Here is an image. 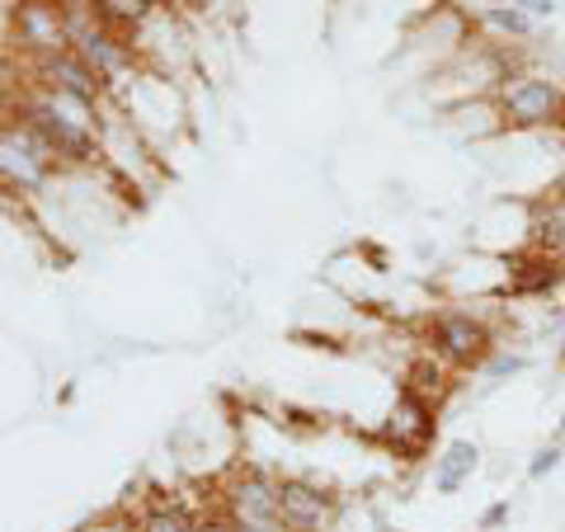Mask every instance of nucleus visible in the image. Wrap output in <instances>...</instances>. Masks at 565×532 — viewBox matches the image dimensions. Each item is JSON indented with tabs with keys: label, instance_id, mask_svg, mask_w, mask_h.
<instances>
[{
	"label": "nucleus",
	"instance_id": "14",
	"mask_svg": "<svg viewBox=\"0 0 565 532\" xmlns=\"http://www.w3.org/2000/svg\"><path fill=\"white\" fill-rule=\"evenodd\" d=\"M95 10H99V20L118 29V33H141L151 20H156V10H161V0H95Z\"/></svg>",
	"mask_w": 565,
	"mask_h": 532
},
{
	"label": "nucleus",
	"instance_id": "6",
	"mask_svg": "<svg viewBox=\"0 0 565 532\" xmlns=\"http://www.w3.org/2000/svg\"><path fill=\"white\" fill-rule=\"evenodd\" d=\"M429 349H434L448 368H471V363L486 359V349H490V326L481 321V316L462 311V307L438 311L434 321H429Z\"/></svg>",
	"mask_w": 565,
	"mask_h": 532
},
{
	"label": "nucleus",
	"instance_id": "15",
	"mask_svg": "<svg viewBox=\"0 0 565 532\" xmlns=\"http://www.w3.org/2000/svg\"><path fill=\"white\" fill-rule=\"evenodd\" d=\"M481 20H486L490 29H500L504 39H527V33H533V14L519 10V6H486Z\"/></svg>",
	"mask_w": 565,
	"mask_h": 532
},
{
	"label": "nucleus",
	"instance_id": "7",
	"mask_svg": "<svg viewBox=\"0 0 565 532\" xmlns=\"http://www.w3.org/2000/svg\"><path fill=\"white\" fill-rule=\"evenodd\" d=\"M434 411H438V405L419 401L415 392H401L396 405L382 419V438L392 443L401 457H424V453H429V443H434V429H438Z\"/></svg>",
	"mask_w": 565,
	"mask_h": 532
},
{
	"label": "nucleus",
	"instance_id": "20",
	"mask_svg": "<svg viewBox=\"0 0 565 532\" xmlns=\"http://www.w3.org/2000/svg\"><path fill=\"white\" fill-rule=\"evenodd\" d=\"M561 193H565V184H561Z\"/></svg>",
	"mask_w": 565,
	"mask_h": 532
},
{
	"label": "nucleus",
	"instance_id": "11",
	"mask_svg": "<svg viewBox=\"0 0 565 532\" xmlns=\"http://www.w3.org/2000/svg\"><path fill=\"white\" fill-rule=\"evenodd\" d=\"M203 528H207L203 513H193L184 500H170V494L151 500L137 513V532H203Z\"/></svg>",
	"mask_w": 565,
	"mask_h": 532
},
{
	"label": "nucleus",
	"instance_id": "4",
	"mask_svg": "<svg viewBox=\"0 0 565 532\" xmlns=\"http://www.w3.org/2000/svg\"><path fill=\"white\" fill-rule=\"evenodd\" d=\"M10 33L33 62L71 52V20L62 0H14L10 10Z\"/></svg>",
	"mask_w": 565,
	"mask_h": 532
},
{
	"label": "nucleus",
	"instance_id": "10",
	"mask_svg": "<svg viewBox=\"0 0 565 532\" xmlns=\"http://www.w3.org/2000/svg\"><path fill=\"white\" fill-rule=\"evenodd\" d=\"M561 278H565V264L546 259V255H537V251L509 264V292H519V297H542V292H552Z\"/></svg>",
	"mask_w": 565,
	"mask_h": 532
},
{
	"label": "nucleus",
	"instance_id": "2",
	"mask_svg": "<svg viewBox=\"0 0 565 532\" xmlns=\"http://www.w3.org/2000/svg\"><path fill=\"white\" fill-rule=\"evenodd\" d=\"M57 156L43 147V137L29 128L20 118H6V128H0V180H6V193H43L52 184V174H57Z\"/></svg>",
	"mask_w": 565,
	"mask_h": 532
},
{
	"label": "nucleus",
	"instance_id": "9",
	"mask_svg": "<svg viewBox=\"0 0 565 532\" xmlns=\"http://www.w3.org/2000/svg\"><path fill=\"white\" fill-rule=\"evenodd\" d=\"M476 467H481V448H476V443H467V438L448 443V448L434 457V490L457 494L476 476Z\"/></svg>",
	"mask_w": 565,
	"mask_h": 532
},
{
	"label": "nucleus",
	"instance_id": "18",
	"mask_svg": "<svg viewBox=\"0 0 565 532\" xmlns=\"http://www.w3.org/2000/svg\"><path fill=\"white\" fill-rule=\"evenodd\" d=\"M519 368H523L519 353H500V359L490 363V377H504V372H519Z\"/></svg>",
	"mask_w": 565,
	"mask_h": 532
},
{
	"label": "nucleus",
	"instance_id": "13",
	"mask_svg": "<svg viewBox=\"0 0 565 532\" xmlns=\"http://www.w3.org/2000/svg\"><path fill=\"white\" fill-rule=\"evenodd\" d=\"M448 386H452V372H448V363L438 359V353L429 349L424 359L405 372V392H415L419 401H429V405H438L448 396Z\"/></svg>",
	"mask_w": 565,
	"mask_h": 532
},
{
	"label": "nucleus",
	"instance_id": "3",
	"mask_svg": "<svg viewBox=\"0 0 565 532\" xmlns=\"http://www.w3.org/2000/svg\"><path fill=\"white\" fill-rule=\"evenodd\" d=\"M217 509L226 519H241L264 532H288L282 528V509H278V481L259 467H236L226 476V486L217 494Z\"/></svg>",
	"mask_w": 565,
	"mask_h": 532
},
{
	"label": "nucleus",
	"instance_id": "1",
	"mask_svg": "<svg viewBox=\"0 0 565 532\" xmlns=\"http://www.w3.org/2000/svg\"><path fill=\"white\" fill-rule=\"evenodd\" d=\"M504 128L514 132H542V128H561L565 123V91L561 81L537 76V71H509L504 85L494 91Z\"/></svg>",
	"mask_w": 565,
	"mask_h": 532
},
{
	"label": "nucleus",
	"instance_id": "12",
	"mask_svg": "<svg viewBox=\"0 0 565 532\" xmlns=\"http://www.w3.org/2000/svg\"><path fill=\"white\" fill-rule=\"evenodd\" d=\"M533 251L565 264V193L537 203V212H533Z\"/></svg>",
	"mask_w": 565,
	"mask_h": 532
},
{
	"label": "nucleus",
	"instance_id": "17",
	"mask_svg": "<svg viewBox=\"0 0 565 532\" xmlns=\"http://www.w3.org/2000/svg\"><path fill=\"white\" fill-rule=\"evenodd\" d=\"M504 519H509V500H494V504H490V509L481 513V528L490 532V528H500Z\"/></svg>",
	"mask_w": 565,
	"mask_h": 532
},
{
	"label": "nucleus",
	"instance_id": "5",
	"mask_svg": "<svg viewBox=\"0 0 565 532\" xmlns=\"http://www.w3.org/2000/svg\"><path fill=\"white\" fill-rule=\"evenodd\" d=\"M29 81L52 85V91H62V95L81 99V104H90V109H99V114L109 109V81H104L76 47L57 52V57H43V62H29Z\"/></svg>",
	"mask_w": 565,
	"mask_h": 532
},
{
	"label": "nucleus",
	"instance_id": "8",
	"mask_svg": "<svg viewBox=\"0 0 565 532\" xmlns=\"http://www.w3.org/2000/svg\"><path fill=\"white\" fill-rule=\"evenodd\" d=\"M278 509H282V528L288 532H321L334 523L340 500H334L326 486L288 476V481H278Z\"/></svg>",
	"mask_w": 565,
	"mask_h": 532
},
{
	"label": "nucleus",
	"instance_id": "16",
	"mask_svg": "<svg viewBox=\"0 0 565 532\" xmlns=\"http://www.w3.org/2000/svg\"><path fill=\"white\" fill-rule=\"evenodd\" d=\"M556 467H561V443H546V448L533 453V462H527V476H533V481H542V476H552Z\"/></svg>",
	"mask_w": 565,
	"mask_h": 532
},
{
	"label": "nucleus",
	"instance_id": "19",
	"mask_svg": "<svg viewBox=\"0 0 565 532\" xmlns=\"http://www.w3.org/2000/svg\"><path fill=\"white\" fill-rule=\"evenodd\" d=\"M561 438H565V419H561V434H556V443H561Z\"/></svg>",
	"mask_w": 565,
	"mask_h": 532
}]
</instances>
